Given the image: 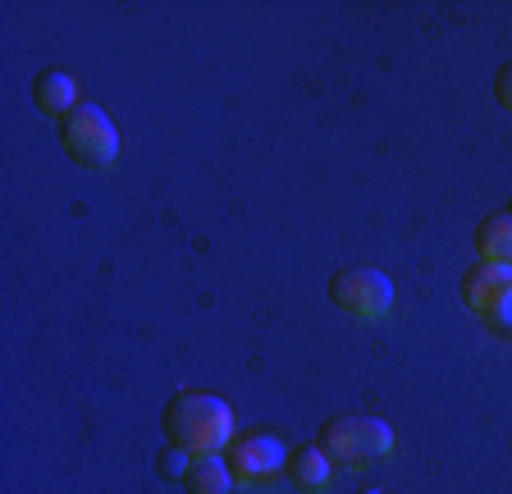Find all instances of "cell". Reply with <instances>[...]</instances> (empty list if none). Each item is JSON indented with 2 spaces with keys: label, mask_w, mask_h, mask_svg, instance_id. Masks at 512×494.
<instances>
[{
  "label": "cell",
  "mask_w": 512,
  "mask_h": 494,
  "mask_svg": "<svg viewBox=\"0 0 512 494\" xmlns=\"http://www.w3.org/2000/svg\"><path fill=\"white\" fill-rule=\"evenodd\" d=\"M160 426L174 449L192 453V458H215L234 440V408L206 389H179L160 412Z\"/></svg>",
  "instance_id": "6da1fadb"
},
{
  "label": "cell",
  "mask_w": 512,
  "mask_h": 494,
  "mask_svg": "<svg viewBox=\"0 0 512 494\" xmlns=\"http://www.w3.org/2000/svg\"><path fill=\"white\" fill-rule=\"evenodd\" d=\"M316 449L339 472H362V467L394 453V426L380 417H330L316 435Z\"/></svg>",
  "instance_id": "7a4b0ae2"
},
{
  "label": "cell",
  "mask_w": 512,
  "mask_h": 494,
  "mask_svg": "<svg viewBox=\"0 0 512 494\" xmlns=\"http://www.w3.org/2000/svg\"><path fill=\"white\" fill-rule=\"evenodd\" d=\"M60 142H64V156L78 165V170H115L119 161V129L110 124V115L92 101H83L78 110L60 119Z\"/></svg>",
  "instance_id": "3957f363"
},
{
  "label": "cell",
  "mask_w": 512,
  "mask_h": 494,
  "mask_svg": "<svg viewBox=\"0 0 512 494\" xmlns=\"http://www.w3.org/2000/svg\"><path fill=\"white\" fill-rule=\"evenodd\" d=\"M330 302L352 321H380L394 307V284L384 270L371 266H348L330 275Z\"/></svg>",
  "instance_id": "277c9868"
},
{
  "label": "cell",
  "mask_w": 512,
  "mask_h": 494,
  "mask_svg": "<svg viewBox=\"0 0 512 494\" xmlns=\"http://www.w3.org/2000/svg\"><path fill=\"white\" fill-rule=\"evenodd\" d=\"M229 472H234L238 485H270L284 476V462H288V449L275 440V435H266V430H252V435H243V440L229 449Z\"/></svg>",
  "instance_id": "5b68a950"
},
{
  "label": "cell",
  "mask_w": 512,
  "mask_h": 494,
  "mask_svg": "<svg viewBox=\"0 0 512 494\" xmlns=\"http://www.w3.org/2000/svg\"><path fill=\"white\" fill-rule=\"evenodd\" d=\"M462 302L485 321L499 312L503 302H512V266H494V261H471L462 275Z\"/></svg>",
  "instance_id": "8992f818"
},
{
  "label": "cell",
  "mask_w": 512,
  "mask_h": 494,
  "mask_svg": "<svg viewBox=\"0 0 512 494\" xmlns=\"http://www.w3.org/2000/svg\"><path fill=\"white\" fill-rule=\"evenodd\" d=\"M32 106L42 110L51 119H64L69 110H78V78L64 74V69H42V74L32 78Z\"/></svg>",
  "instance_id": "52a82bcc"
},
{
  "label": "cell",
  "mask_w": 512,
  "mask_h": 494,
  "mask_svg": "<svg viewBox=\"0 0 512 494\" xmlns=\"http://www.w3.org/2000/svg\"><path fill=\"white\" fill-rule=\"evenodd\" d=\"M284 476H288V485H293L298 494H325L330 490V481H334V462L325 458L316 444H307V449L288 453Z\"/></svg>",
  "instance_id": "ba28073f"
},
{
  "label": "cell",
  "mask_w": 512,
  "mask_h": 494,
  "mask_svg": "<svg viewBox=\"0 0 512 494\" xmlns=\"http://www.w3.org/2000/svg\"><path fill=\"white\" fill-rule=\"evenodd\" d=\"M476 261L512 266V215L508 211H494L476 225Z\"/></svg>",
  "instance_id": "9c48e42d"
},
{
  "label": "cell",
  "mask_w": 512,
  "mask_h": 494,
  "mask_svg": "<svg viewBox=\"0 0 512 494\" xmlns=\"http://www.w3.org/2000/svg\"><path fill=\"white\" fill-rule=\"evenodd\" d=\"M183 490L188 494H234V472H229V462L215 453V458H192V467L183 472Z\"/></svg>",
  "instance_id": "30bf717a"
},
{
  "label": "cell",
  "mask_w": 512,
  "mask_h": 494,
  "mask_svg": "<svg viewBox=\"0 0 512 494\" xmlns=\"http://www.w3.org/2000/svg\"><path fill=\"white\" fill-rule=\"evenodd\" d=\"M192 467V453H183V449H165L160 453V476H174V481H183V472Z\"/></svg>",
  "instance_id": "8fae6325"
},
{
  "label": "cell",
  "mask_w": 512,
  "mask_h": 494,
  "mask_svg": "<svg viewBox=\"0 0 512 494\" xmlns=\"http://www.w3.org/2000/svg\"><path fill=\"white\" fill-rule=\"evenodd\" d=\"M494 101H499V106L512 115V60L499 69V74H494Z\"/></svg>",
  "instance_id": "7c38bea8"
},
{
  "label": "cell",
  "mask_w": 512,
  "mask_h": 494,
  "mask_svg": "<svg viewBox=\"0 0 512 494\" xmlns=\"http://www.w3.org/2000/svg\"><path fill=\"white\" fill-rule=\"evenodd\" d=\"M485 321H490L499 334H512V302H503L499 312H490V316H485Z\"/></svg>",
  "instance_id": "4fadbf2b"
},
{
  "label": "cell",
  "mask_w": 512,
  "mask_h": 494,
  "mask_svg": "<svg viewBox=\"0 0 512 494\" xmlns=\"http://www.w3.org/2000/svg\"><path fill=\"white\" fill-rule=\"evenodd\" d=\"M366 494H384V490H366Z\"/></svg>",
  "instance_id": "5bb4252c"
},
{
  "label": "cell",
  "mask_w": 512,
  "mask_h": 494,
  "mask_svg": "<svg viewBox=\"0 0 512 494\" xmlns=\"http://www.w3.org/2000/svg\"><path fill=\"white\" fill-rule=\"evenodd\" d=\"M508 215H512V206H508Z\"/></svg>",
  "instance_id": "9a60e30c"
}]
</instances>
